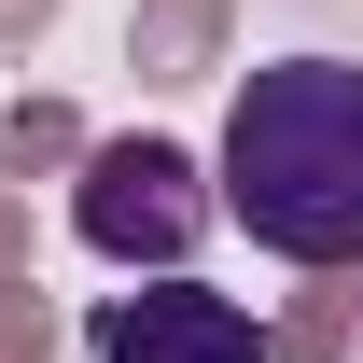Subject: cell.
I'll use <instances>...</instances> for the list:
<instances>
[{
	"mask_svg": "<svg viewBox=\"0 0 363 363\" xmlns=\"http://www.w3.org/2000/svg\"><path fill=\"white\" fill-rule=\"evenodd\" d=\"M84 350H98V363H266V335H252L238 294L154 279V294H112V308L84 321Z\"/></svg>",
	"mask_w": 363,
	"mask_h": 363,
	"instance_id": "obj_3",
	"label": "cell"
},
{
	"mask_svg": "<svg viewBox=\"0 0 363 363\" xmlns=\"http://www.w3.org/2000/svg\"><path fill=\"white\" fill-rule=\"evenodd\" d=\"M70 224H84L112 266H182L196 238L224 224V196H210V182H196V154H168V140H112V154H84Z\"/></svg>",
	"mask_w": 363,
	"mask_h": 363,
	"instance_id": "obj_2",
	"label": "cell"
},
{
	"mask_svg": "<svg viewBox=\"0 0 363 363\" xmlns=\"http://www.w3.org/2000/svg\"><path fill=\"white\" fill-rule=\"evenodd\" d=\"M210 196L279 266H363V70L350 56H266L224 98Z\"/></svg>",
	"mask_w": 363,
	"mask_h": 363,
	"instance_id": "obj_1",
	"label": "cell"
}]
</instances>
